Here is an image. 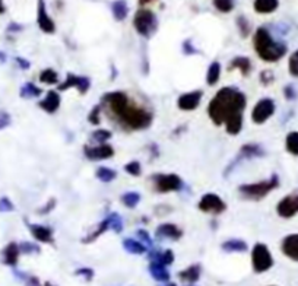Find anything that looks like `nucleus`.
<instances>
[{
    "instance_id": "obj_7",
    "label": "nucleus",
    "mask_w": 298,
    "mask_h": 286,
    "mask_svg": "<svg viewBox=\"0 0 298 286\" xmlns=\"http://www.w3.org/2000/svg\"><path fill=\"white\" fill-rule=\"evenodd\" d=\"M272 266H273V257H272L268 245L263 242L254 244V247L251 250V267H253L254 273H259V275L265 273V272L271 270Z\"/></svg>"
},
{
    "instance_id": "obj_43",
    "label": "nucleus",
    "mask_w": 298,
    "mask_h": 286,
    "mask_svg": "<svg viewBox=\"0 0 298 286\" xmlns=\"http://www.w3.org/2000/svg\"><path fill=\"white\" fill-rule=\"evenodd\" d=\"M124 171L132 175V177H139L142 174V167H140V162L137 161H130L124 165Z\"/></svg>"
},
{
    "instance_id": "obj_33",
    "label": "nucleus",
    "mask_w": 298,
    "mask_h": 286,
    "mask_svg": "<svg viewBox=\"0 0 298 286\" xmlns=\"http://www.w3.org/2000/svg\"><path fill=\"white\" fill-rule=\"evenodd\" d=\"M120 200H121L123 206L129 209H135L139 205V202H140V194L136 193V191H127V193L121 194Z\"/></svg>"
},
{
    "instance_id": "obj_46",
    "label": "nucleus",
    "mask_w": 298,
    "mask_h": 286,
    "mask_svg": "<svg viewBox=\"0 0 298 286\" xmlns=\"http://www.w3.org/2000/svg\"><path fill=\"white\" fill-rule=\"evenodd\" d=\"M75 275L83 278L86 282H91V281L94 279V270L89 269V267H81V269H76V270H75Z\"/></svg>"
},
{
    "instance_id": "obj_37",
    "label": "nucleus",
    "mask_w": 298,
    "mask_h": 286,
    "mask_svg": "<svg viewBox=\"0 0 298 286\" xmlns=\"http://www.w3.org/2000/svg\"><path fill=\"white\" fill-rule=\"evenodd\" d=\"M109 219L110 229L114 231L116 234H120V232L123 231V219H121V216H120L119 213L113 212V213H110L109 215Z\"/></svg>"
},
{
    "instance_id": "obj_48",
    "label": "nucleus",
    "mask_w": 298,
    "mask_h": 286,
    "mask_svg": "<svg viewBox=\"0 0 298 286\" xmlns=\"http://www.w3.org/2000/svg\"><path fill=\"white\" fill-rule=\"evenodd\" d=\"M10 121H12L10 114H9L7 111H4V110H0V130L9 127V126H10Z\"/></svg>"
},
{
    "instance_id": "obj_16",
    "label": "nucleus",
    "mask_w": 298,
    "mask_h": 286,
    "mask_svg": "<svg viewBox=\"0 0 298 286\" xmlns=\"http://www.w3.org/2000/svg\"><path fill=\"white\" fill-rule=\"evenodd\" d=\"M28 229L31 235L43 244H55V232L50 227L46 225H40V224H29L27 222Z\"/></svg>"
},
{
    "instance_id": "obj_51",
    "label": "nucleus",
    "mask_w": 298,
    "mask_h": 286,
    "mask_svg": "<svg viewBox=\"0 0 298 286\" xmlns=\"http://www.w3.org/2000/svg\"><path fill=\"white\" fill-rule=\"evenodd\" d=\"M183 53L186 54V56H193V54H197V49L191 44V40H186L184 43H183Z\"/></svg>"
},
{
    "instance_id": "obj_34",
    "label": "nucleus",
    "mask_w": 298,
    "mask_h": 286,
    "mask_svg": "<svg viewBox=\"0 0 298 286\" xmlns=\"http://www.w3.org/2000/svg\"><path fill=\"white\" fill-rule=\"evenodd\" d=\"M95 177L103 182H111L116 180L117 177V172L114 170H111L109 167H100L97 171H95Z\"/></svg>"
},
{
    "instance_id": "obj_45",
    "label": "nucleus",
    "mask_w": 298,
    "mask_h": 286,
    "mask_svg": "<svg viewBox=\"0 0 298 286\" xmlns=\"http://www.w3.org/2000/svg\"><path fill=\"white\" fill-rule=\"evenodd\" d=\"M136 235L139 236V241L140 242H143L146 247H148V250H152V247H154V242H152V238L149 236V234L145 231V229H137V232Z\"/></svg>"
},
{
    "instance_id": "obj_54",
    "label": "nucleus",
    "mask_w": 298,
    "mask_h": 286,
    "mask_svg": "<svg viewBox=\"0 0 298 286\" xmlns=\"http://www.w3.org/2000/svg\"><path fill=\"white\" fill-rule=\"evenodd\" d=\"M25 282H27V286H41L38 278H35V276H27Z\"/></svg>"
},
{
    "instance_id": "obj_17",
    "label": "nucleus",
    "mask_w": 298,
    "mask_h": 286,
    "mask_svg": "<svg viewBox=\"0 0 298 286\" xmlns=\"http://www.w3.org/2000/svg\"><path fill=\"white\" fill-rule=\"evenodd\" d=\"M183 236V229L179 228L176 224H161L157 229H155V238L160 241H179Z\"/></svg>"
},
{
    "instance_id": "obj_21",
    "label": "nucleus",
    "mask_w": 298,
    "mask_h": 286,
    "mask_svg": "<svg viewBox=\"0 0 298 286\" xmlns=\"http://www.w3.org/2000/svg\"><path fill=\"white\" fill-rule=\"evenodd\" d=\"M227 69H228L230 72L238 70L243 76H248V73H250L251 69H253V64H251V60H250L248 57H245V56H237V57H234V58L230 61V64H228Z\"/></svg>"
},
{
    "instance_id": "obj_8",
    "label": "nucleus",
    "mask_w": 298,
    "mask_h": 286,
    "mask_svg": "<svg viewBox=\"0 0 298 286\" xmlns=\"http://www.w3.org/2000/svg\"><path fill=\"white\" fill-rule=\"evenodd\" d=\"M266 155L265 149L259 145V143H245L240 148L238 151V155L236 156V159L227 167L224 175L227 177L230 174V171H233L236 168V165H238L241 161H247V159H254V158H262V156Z\"/></svg>"
},
{
    "instance_id": "obj_42",
    "label": "nucleus",
    "mask_w": 298,
    "mask_h": 286,
    "mask_svg": "<svg viewBox=\"0 0 298 286\" xmlns=\"http://www.w3.org/2000/svg\"><path fill=\"white\" fill-rule=\"evenodd\" d=\"M19 251H21V254H38L41 251V248L37 244L24 241V242L19 244Z\"/></svg>"
},
{
    "instance_id": "obj_32",
    "label": "nucleus",
    "mask_w": 298,
    "mask_h": 286,
    "mask_svg": "<svg viewBox=\"0 0 298 286\" xmlns=\"http://www.w3.org/2000/svg\"><path fill=\"white\" fill-rule=\"evenodd\" d=\"M43 94V89L38 88L37 85H34L32 82H27L22 85L21 91H19V95L21 98H25V100H29V98H37Z\"/></svg>"
},
{
    "instance_id": "obj_57",
    "label": "nucleus",
    "mask_w": 298,
    "mask_h": 286,
    "mask_svg": "<svg viewBox=\"0 0 298 286\" xmlns=\"http://www.w3.org/2000/svg\"><path fill=\"white\" fill-rule=\"evenodd\" d=\"M154 0H139V4L140 6H145V4H149V3H152Z\"/></svg>"
},
{
    "instance_id": "obj_35",
    "label": "nucleus",
    "mask_w": 298,
    "mask_h": 286,
    "mask_svg": "<svg viewBox=\"0 0 298 286\" xmlns=\"http://www.w3.org/2000/svg\"><path fill=\"white\" fill-rule=\"evenodd\" d=\"M40 82L46 83V85H57L59 83V73L56 72L55 69H44L40 73Z\"/></svg>"
},
{
    "instance_id": "obj_39",
    "label": "nucleus",
    "mask_w": 298,
    "mask_h": 286,
    "mask_svg": "<svg viewBox=\"0 0 298 286\" xmlns=\"http://www.w3.org/2000/svg\"><path fill=\"white\" fill-rule=\"evenodd\" d=\"M111 131L106 130V129H98L91 134V139L95 142V143H107L110 139H111Z\"/></svg>"
},
{
    "instance_id": "obj_12",
    "label": "nucleus",
    "mask_w": 298,
    "mask_h": 286,
    "mask_svg": "<svg viewBox=\"0 0 298 286\" xmlns=\"http://www.w3.org/2000/svg\"><path fill=\"white\" fill-rule=\"evenodd\" d=\"M75 88L81 95H85L89 89H91V79L86 76H78L75 73H67L66 79L57 86L59 91H66Z\"/></svg>"
},
{
    "instance_id": "obj_61",
    "label": "nucleus",
    "mask_w": 298,
    "mask_h": 286,
    "mask_svg": "<svg viewBox=\"0 0 298 286\" xmlns=\"http://www.w3.org/2000/svg\"><path fill=\"white\" fill-rule=\"evenodd\" d=\"M187 286H194V285H187Z\"/></svg>"
},
{
    "instance_id": "obj_27",
    "label": "nucleus",
    "mask_w": 298,
    "mask_h": 286,
    "mask_svg": "<svg viewBox=\"0 0 298 286\" xmlns=\"http://www.w3.org/2000/svg\"><path fill=\"white\" fill-rule=\"evenodd\" d=\"M224 126H225V130L228 134H231V136H237L241 129H243V113H238V114H234V115H231L225 123H224Z\"/></svg>"
},
{
    "instance_id": "obj_52",
    "label": "nucleus",
    "mask_w": 298,
    "mask_h": 286,
    "mask_svg": "<svg viewBox=\"0 0 298 286\" xmlns=\"http://www.w3.org/2000/svg\"><path fill=\"white\" fill-rule=\"evenodd\" d=\"M56 205H57V200H56V199H50V200L46 203V206H43V208L38 210V213H40V215H47V213H50V212L56 208Z\"/></svg>"
},
{
    "instance_id": "obj_59",
    "label": "nucleus",
    "mask_w": 298,
    "mask_h": 286,
    "mask_svg": "<svg viewBox=\"0 0 298 286\" xmlns=\"http://www.w3.org/2000/svg\"><path fill=\"white\" fill-rule=\"evenodd\" d=\"M161 286H177L176 284H171V282H167L165 285H161Z\"/></svg>"
},
{
    "instance_id": "obj_14",
    "label": "nucleus",
    "mask_w": 298,
    "mask_h": 286,
    "mask_svg": "<svg viewBox=\"0 0 298 286\" xmlns=\"http://www.w3.org/2000/svg\"><path fill=\"white\" fill-rule=\"evenodd\" d=\"M37 24L44 34H55L56 32V24L47 12L46 0H38V3H37Z\"/></svg>"
},
{
    "instance_id": "obj_11",
    "label": "nucleus",
    "mask_w": 298,
    "mask_h": 286,
    "mask_svg": "<svg viewBox=\"0 0 298 286\" xmlns=\"http://www.w3.org/2000/svg\"><path fill=\"white\" fill-rule=\"evenodd\" d=\"M83 155L88 161L98 162L106 161L114 155V148L110 143H98V145H85Z\"/></svg>"
},
{
    "instance_id": "obj_26",
    "label": "nucleus",
    "mask_w": 298,
    "mask_h": 286,
    "mask_svg": "<svg viewBox=\"0 0 298 286\" xmlns=\"http://www.w3.org/2000/svg\"><path fill=\"white\" fill-rule=\"evenodd\" d=\"M123 248L130 253V254H135V256H142L148 251V247L140 242L139 239H133V238H124L123 239Z\"/></svg>"
},
{
    "instance_id": "obj_40",
    "label": "nucleus",
    "mask_w": 298,
    "mask_h": 286,
    "mask_svg": "<svg viewBox=\"0 0 298 286\" xmlns=\"http://www.w3.org/2000/svg\"><path fill=\"white\" fill-rule=\"evenodd\" d=\"M101 113H103V107L97 104L94 108H91V111L88 114V121L94 126H98L101 123Z\"/></svg>"
},
{
    "instance_id": "obj_50",
    "label": "nucleus",
    "mask_w": 298,
    "mask_h": 286,
    "mask_svg": "<svg viewBox=\"0 0 298 286\" xmlns=\"http://www.w3.org/2000/svg\"><path fill=\"white\" fill-rule=\"evenodd\" d=\"M284 95H285L287 100L293 101V100L297 98V91H296V88H294L293 85H287V86L284 88Z\"/></svg>"
},
{
    "instance_id": "obj_9",
    "label": "nucleus",
    "mask_w": 298,
    "mask_h": 286,
    "mask_svg": "<svg viewBox=\"0 0 298 286\" xmlns=\"http://www.w3.org/2000/svg\"><path fill=\"white\" fill-rule=\"evenodd\" d=\"M197 208L203 213H209V215H222L227 210V203L215 193H206L200 197Z\"/></svg>"
},
{
    "instance_id": "obj_53",
    "label": "nucleus",
    "mask_w": 298,
    "mask_h": 286,
    "mask_svg": "<svg viewBox=\"0 0 298 286\" xmlns=\"http://www.w3.org/2000/svg\"><path fill=\"white\" fill-rule=\"evenodd\" d=\"M16 60V64L22 69V70H27V69H29V66H31V63L28 61L27 58H22V57H16L15 58Z\"/></svg>"
},
{
    "instance_id": "obj_1",
    "label": "nucleus",
    "mask_w": 298,
    "mask_h": 286,
    "mask_svg": "<svg viewBox=\"0 0 298 286\" xmlns=\"http://www.w3.org/2000/svg\"><path fill=\"white\" fill-rule=\"evenodd\" d=\"M100 105L110 120L126 131L146 130L154 123L152 111L136 103L123 91H111L103 95Z\"/></svg>"
},
{
    "instance_id": "obj_5",
    "label": "nucleus",
    "mask_w": 298,
    "mask_h": 286,
    "mask_svg": "<svg viewBox=\"0 0 298 286\" xmlns=\"http://www.w3.org/2000/svg\"><path fill=\"white\" fill-rule=\"evenodd\" d=\"M133 26H135L136 32L143 37V38H151L157 29H158V19L157 15L145 7H140L139 10H136L135 16H133Z\"/></svg>"
},
{
    "instance_id": "obj_44",
    "label": "nucleus",
    "mask_w": 298,
    "mask_h": 286,
    "mask_svg": "<svg viewBox=\"0 0 298 286\" xmlns=\"http://www.w3.org/2000/svg\"><path fill=\"white\" fill-rule=\"evenodd\" d=\"M288 70L291 73V76L298 78V50L291 54L290 61H288Z\"/></svg>"
},
{
    "instance_id": "obj_56",
    "label": "nucleus",
    "mask_w": 298,
    "mask_h": 286,
    "mask_svg": "<svg viewBox=\"0 0 298 286\" xmlns=\"http://www.w3.org/2000/svg\"><path fill=\"white\" fill-rule=\"evenodd\" d=\"M4 12H6V6H4L3 0H0V15H3Z\"/></svg>"
},
{
    "instance_id": "obj_25",
    "label": "nucleus",
    "mask_w": 298,
    "mask_h": 286,
    "mask_svg": "<svg viewBox=\"0 0 298 286\" xmlns=\"http://www.w3.org/2000/svg\"><path fill=\"white\" fill-rule=\"evenodd\" d=\"M221 248L222 251L225 253H245L248 250V245L247 242L243 239H238V238H231V239H227L221 244Z\"/></svg>"
},
{
    "instance_id": "obj_2",
    "label": "nucleus",
    "mask_w": 298,
    "mask_h": 286,
    "mask_svg": "<svg viewBox=\"0 0 298 286\" xmlns=\"http://www.w3.org/2000/svg\"><path fill=\"white\" fill-rule=\"evenodd\" d=\"M247 98L234 86L221 88L208 105V115L215 126H222L231 115L244 113Z\"/></svg>"
},
{
    "instance_id": "obj_3",
    "label": "nucleus",
    "mask_w": 298,
    "mask_h": 286,
    "mask_svg": "<svg viewBox=\"0 0 298 286\" xmlns=\"http://www.w3.org/2000/svg\"><path fill=\"white\" fill-rule=\"evenodd\" d=\"M253 47L257 56L266 63H276L287 54V46L275 41L268 28L260 26L256 29L253 37Z\"/></svg>"
},
{
    "instance_id": "obj_13",
    "label": "nucleus",
    "mask_w": 298,
    "mask_h": 286,
    "mask_svg": "<svg viewBox=\"0 0 298 286\" xmlns=\"http://www.w3.org/2000/svg\"><path fill=\"white\" fill-rule=\"evenodd\" d=\"M276 212L281 218L290 219L298 213V188L291 194L285 196L276 206Z\"/></svg>"
},
{
    "instance_id": "obj_24",
    "label": "nucleus",
    "mask_w": 298,
    "mask_h": 286,
    "mask_svg": "<svg viewBox=\"0 0 298 286\" xmlns=\"http://www.w3.org/2000/svg\"><path fill=\"white\" fill-rule=\"evenodd\" d=\"M149 273L160 284H167L170 281V272H168L167 266H163L160 263L149 261Z\"/></svg>"
},
{
    "instance_id": "obj_38",
    "label": "nucleus",
    "mask_w": 298,
    "mask_h": 286,
    "mask_svg": "<svg viewBox=\"0 0 298 286\" xmlns=\"http://www.w3.org/2000/svg\"><path fill=\"white\" fill-rule=\"evenodd\" d=\"M212 3H214V7L222 13H230L236 6L234 0H212Z\"/></svg>"
},
{
    "instance_id": "obj_4",
    "label": "nucleus",
    "mask_w": 298,
    "mask_h": 286,
    "mask_svg": "<svg viewBox=\"0 0 298 286\" xmlns=\"http://www.w3.org/2000/svg\"><path fill=\"white\" fill-rule=\"evenodd\" d=\"M276 187H279V177L276 174H273L268 180L238 185V194L243 197L244 200L259 202L263 197H266Z\"/></svg>"
},
{
    "instance_id": "obj_62",
    "label": "nucleus",
    "mask_w": 298,
    "mask_h": 286,
    "mask_svg": "<svg viewBox=\"0 0 298 286\" xmlns=\"http://www.w3.org/2000/svg\"><path fill=\"white\" fill-rule=\"evenodd\" d=\"M269 286H273V285H269Z\"/></svg>"
},
{
    "instance_id": "obj_58",
    "label": "nucleus",
    "mask_w": 298,
    "mask_h": 286,
    "mask_svg": "<svg viewBox=\"0 0 298 286\" xmlns=\"http://www.w3.org/2000/svg\"><path fill=\"white\" fill-rule=\"evenodd\" d=\"M0 60H1V61H4V60H6V56H4L3 53H0Z\"/></svg>"
},
{
    "instance_id": "obj_29",
    "label": "nucleus",
    "mask_w": 298,
    "mask_h": 286,
    "mask_svg": "<svg viewBox=\"0 0 298 286\" xmlns=\"http://www.w3.org/2000/svg\"><path fill=\"white\" fill-rule=\"evenodd\" d=\"M111 12H113V16H114L116 21H119V22L124 21L126 16H127V13H129L127 3L124 0H116V1H113Z\"/></svg>"
},
{
    "instance_id": "obj_15",
    "label": "nucleus",
    "mask_w": 298,
    "mask_h": 286,
    "mask_svg": "<svg viewBox=\"0 0 298 286\" xmlns=\"http://www.w3.org/2000/svg\"><path fill=\"white\" fill-rule=\"evenodd\" d=\"M203 98V91L200 89H196V91H190V92H184L179 97L177 100V107L181 110V111H193L196 110L200 101Z\"/></svg>"
},
{
    "instance_id": "obj_49",
    "label": "nucleus",
    "mask_w": 298,
    "mask_h": 286,
    "mask_svg": "<svg viewBox=\"0 0 298 286\" xmlns=\"http://www.w3.org/2000/svg\"><path fill=\"white\" fill-rule=\"evenodd\" d=\"M273 73H272L271 70H263V72H260V82L265 85V86H268V85H271L272 82H273Z\"/></svg>"
},
{
    "instance_id": "obj_6",
    "label": "nucleus",
    "mask_w": 298,
    "mask_h": 286,
    "mask_svg": "<svg viewBox=\"0 0 298 286\" xmlns=\"http://www.w3.org/2000/svg\"><path fill=\"white\" fill-rule=\"evenodd\" d=\"M152 181V187L157 193L161 194H167V193H176L180 191L184 185V182L181 180L180 175L177 174H154L151 177Z\"/></svg>"
},
{
    "instance_id": "obj_55",
    "label": "nucleus",
    "mask_w": 298,
    "mask_h": 286,
    "mask_svg": "<svg viewBox=\"0 0 298 286\" xmlns=\"http://www.w3.org/2000/svg\"><path fill=\"white\" fill-rule=\"evenodd\" d=\"M7 31L9 32H18V31H22V25H18V24H10L7 26Z\"/></svg>"
},
{
    "instance_id": "obj_31",
    "label": "nucleus",
    "mask_w": 298,
    "mask_h": 286,
    "mask_svg": "<svg viewBox=\"0 0 298 286\" xmlns=\"http://www.w3.org/2000/svg\"><path fill=\"white\" fill-rule=\"evenodd\" d=\"M221 79V63L219 61H212L211 66L208 67L206 72V83L209 86H215Z\"/></svg>"
},
{
    "instance_id": "obj_22",
    "label": "nucleus",
    "mask_w": 298,
    "mask_h": 286,
    "mask_svg": "<svg viewBox=\"0 0 298 286\" xmlns=\"http://www.w3.org/2000/svg\"><path fill=\"white\" fill-rule=\"evenodd\" d=\"M200 273H202L200 264H191L187 269L179 272V279L183 281V282H186V284L193 285V284H196L200 279Z\"/></svg>"
},
{
    "instance_id": "obj_18",
    "label": "nucleus",
    "mask_w": 298,
    "mask_h": 286,
    "mask_svg": "<svg viewBox=\"0 0 298 286\" xmlns=\"http://www.w3.org/2000/svg\"><path fill=\"white\" fill-rule=\"evenodd\" d=\"M281 250H282L285 257L298 263V234L287 235L282 239Z\"/></svg>"
},
{
    "instance_id": "obj_28",
    "label": "nucleus",
    "mask_w": 298,
    "mask_h": 286,
    "mask_svg": "<svg viewBox=\"0 0 298 286\" xmlns=\"http://www.w3.org/2000/svg\"><path fill=\"white\" fill-rule=\"evenodd\" d=\"M109 229H110V219L109 216H107L104 221H101V222L97 225L95 231H92L91 234H88L85 238H82V242H83V244H91V242H94L95 239H98V238L104 234V232H107Z\"/></svg>"
},
{
    "instance_id": "obj_60",
    "label": "nucleus",
    "mask_w": 298,
    "mask_h": 286,
    "mask_svg": "<svg viewBox=\"0 0 298 286\" xmlns=\"http://www.w3.org/2000/svg\"><path fill=\"white\" fill-rule=\"evenodd\" d=\"M43 286H56V285H53V284H50V282H46V284H44V285Z\"/></svg>"
},
{
    "instance_id": "obj_10",
    "label": "nucleus",
    "mask_w": 298,
    "mask_h": 286,
    "mask_svg": "<svg viewBox=\"0 0 298 286\" xmlns=\"http://www.w3.org/2000/svg\"><path fill=\"white\" fill-rule=\"evenodd\" d=\"M275 103L271 98H262L257 101L251 110V121L254 124H263L266 123L272 115L275 114Z\"/></svg>"
},
{
    "instance_id": "obj_41",
    "label": "nucleus",
    "mask_w": 298,
    "mask_h": 286,
    "mask_svg": "<svg viewBox=\"0 0 298 286\" xmlns=\"http://www.w3.org/2000/svg\"><path fill=\"white\" fill-rule=\"evenodd\" d=\"M237 28H238V32L243 38H247L251 32V28H250V24L247 21L245 16H238L237 18Z\"/></svg>"
},
{
    "instance_id": "obj_30",
    "label": "nucleus",
    "mask_w": 298,
    "mask_h": 286,
    "mask_svg": "<svg viewBox=\"0 0 298 286\" xmlns=\"http://www.w3.org/2000/svg\"><path fill=\"white\" fill-rule=\"evenodd\" d=\"M254 10L257 13L266 15V13H272L278 9L279 1L278 0H254Z\"/></svg>"
},
{
    "instance_id": "obj_19",
    "label": "nucleus",
    "mask_w": 298,
    "mask_h": 286,
    "mask_svg": "<svg viewBox=\"0 0 298 286\" xmlns=\"http://www.w3.org/2000/svg\"><path fill=\"white\" fill-rule=\"evenodd\" d=\"M19 244L16 242H9L3 250H1V263L9 266V267H15L19 260Z\"/></svg>"
},
{
    "instance_id": "obj_47",
    "label": "nucleus",
    "mask_w": 298,
    "mask_h": 286,
    "mask_svg": "<svg viewBox=\"0 0 298 286\" xmlns=\"http://www.w3.org/2000/svg\"><path fill=\"white\" fill-rule=\"evenodd\" d=\"M15 206L13 203L10 202L9 197H1L0 199V213H9V212H13Z\"/></svg>"
},
{
    "instance_id": "obj_36",
    "label": "nucleus",
    "mask_w": 298,
    "mask_h": 286,
    "mask_svg": "<svg viewBox=\"0 0 298 286\" xmlns=\"http://www.w3.org/2000/svg\"><path fill=\"white\" fill-rule=\"evenodd\" d=\"M285 148L290 154L298 156V131H291L285 137Z\"/></svg>"
},
{
    "instance_id": "obj_20",
    "label": "nucleus",
    "mask_w": 298,
    "mask_h": 286,
    "mask_svg": "<svg viewBox=\"0 0 298 286\" xmlns=\"http://www.w3.org/2000/svg\"><path fill=\"white\" fill-rule=\"evenodd\" d=\"M60 103H61V100H60L59 92L52 89V91H49V92L46 94L44 100H41V101L38 103V107H40L43 111L49 113V114H55L56 111L60 108Z\"/></svg>"
},
{
    "instance_id": "obj_23",
    "label": "nucleus",
    "mask_w": 298,
    "mask_h": 286,
    "mask_svg": "<svg viewBox=\"0 0 298 286\" xmlns=\"http://www.w3.org/2000/svg\"><path fill=\"white\" fill-rule=\"evenodd\" d=\"M148 259L149 261H154V263H160L163 266H170L174 263V253L171 250H164V251H160V250H151L149 254H148Z\"/></svg>"
}]
</instances>
